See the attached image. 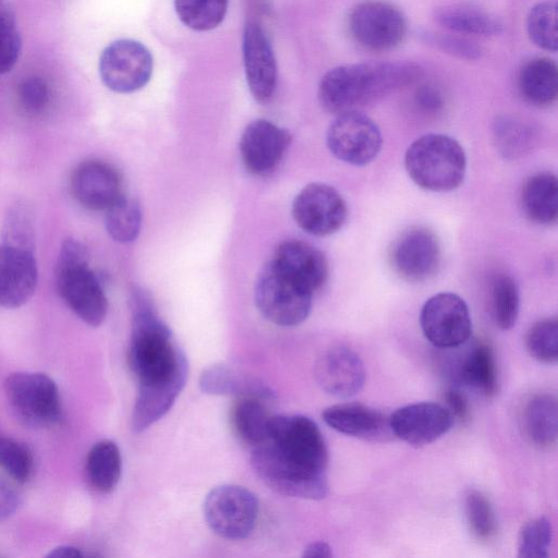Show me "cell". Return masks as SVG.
Listing matches in <instances>:
<instances>
[{
  "instance_id": "38",
  "label": "cell",
  "mask_w": 558,
  "mask_h": 558,
  "mask_svg": "<svg viewBox=\"0 0 558 558\" xmlns=\"http://www.w3.org/2000/svg\"><path fill=\"white\" fill-rule=\"evenodd\" d=\"M553 541V527L545 517L525 522L518 537V557L547 558Z\"/></svg>"
},
{
  "instance_id": "20",
  "label": "cell",
  "mask_w": 558,
  "mask_h": 558,
  "mask_svg": "<svg viewBox=\"0 0 558 558\" xmlns=\"http://www.w3.org/2000/svg\"><path fill=\"white\" fill-rule=\"evenodd\" d=\"M271 262L313 294L328 279L329 268L325 255L314 245L303 241L282 242Z\"/></svg>"
},
{
  "instance_id": "13",
  "label": "cell",
  "mask_w": 558,
  "mask_h": 558,
  "mask_svg": "<svg viewBox=\"0 0 558 558\" xmlns=\"http://www.w3.org/2000/svg\"><path fill=\"white\" fill-rule=\"evenodd\" d=\"M292 216L306 233L327 236L343 227L348 218V206L335 187L325 183H311L295 196Z\"/></svg>"
},
{
  "instance_id": "26",
  "label": "cell",
  "mask_w": 558,
  "mask_h": 558,
  "mask_svg": "<svg viewBox=\"0 0 558 558\" xmlns=\"http://www.w3.org/2000/svg\"><path fill=\"white\" fill-rule=\"evenodd\" d=\"M518 86L523 99L535 107L550 106L558 94V69L548 58H534L521 68Z\"/></svg>"
},
{
  "instance_id": "36",
  "label": "cell",
  "mask_w": 558,
  "mask_h": 558,
  "mask_svg": "<svg viewBox=\"0 0 558 558\" xmlns=\"http://www.w3.org/2000/svg\"><path fill=\"white\" fill-rule=\"evenodd\" d=\"M558 10L554 2H539L529 12L526 29L530 39L539 48L556 51L558 47L557 31Z\"/></svg>"
},
{
  "instance_id": "40",
  "label": "cell",
  "mask_w": 558,
  "mask_h": 558,
  "mask_svg": "<svg viewBox=\"0 0 558 558\" xmlns=\"http://www.w3.org/2000/svg\"><path fill=\"white\" fill-rule=\"evenodd\" d=\"M21 37L10 0H0V74L10 72L19 60Z\"/></svg>"
},
{
  "instance_id": "23",
  "label": "cell",
  "mask_w": 558,
  "mask_h": 558,
  "mask_svg": "<svg viewBox=\"0 0 558 558\" xmlns=\"http://www.w3.org/2000/svg\"><path fill=\"white\" fill-rule=\"evenodd\" d=\"M186 377L187 371L166 380L138 385L131 418L134 432L147 429L171 409L185 385Z\"/></svg>"
},
{
  "instance_id": "46",
  "label": "cell",
  "mask_w": 558,
  "mask_h": 558,
  "mask_svg": "<svg viewBox=\"0 0 558 558\" xmlns=\"http://www.w3.org/2000/svg\"><path fill=\"white\" fill-rule=\"evenodd\" d=\"M20 506V496L15 488L0 477V522L13 515Z\"/></svg>"
},
{
  "instance_id": "3",
  "label": "cell",
  "mask_w": 558,
  "mask_h": 558,
  "mask_svg": "<svg viewBox=\"0 0 558 558\" xmlns=\"http://www.w3.org/2000/svg\"><path fill=\"white\" fill-rule=\"evenodd\" d=\"M56 281L61 298L77 317L92 327L102 324L107 299L99 279L88 267L86 247L75 239H66L61 245Z\"/></svg>"
},
{
  "instance_id": "9",
  "label": "cell",
  "mask_w": 558,
  "mask_h": 558,
  "mask_svg": "<svg viewBox=\"0 0 558 558\" xmlns=\"http://www.w3.org/2000/svg\"><path fill=\"white\" fill-rule=\"evenodd\" d=\"M349 29L362 47L373 51H387L403 41L407 22L402 12L392 3L365 0L350 12Z\"/></svg>"
},
{
  "instance_id": "21",
  "label": "cell",
  "mask_w": 558,
  "mask_h": 558,
  "mask_svg": "<svg viewBox=\"0 0 558 558\" xmlns=\"http://www.w3.org/2000/svg\"><path fill=\"white\" fill-rule=\"evenodd\" d=\"M324 422L338 433L369 441H383L392 436L389 416L359 402L337 403L322 413Z\"/></svg>"
},
{
  "instance_id": "14",
  "label": "cell",
  "mask_w": 558,
  "mask_h": 558,
  "mask_svg": "<svg viewBox=\"0 0 558 558\" xmlns=\"http://www.w3.org/2000/svg\"><path fill=\"white\" fill-rule=\"evenodd\" d=\"M389 259L395 272L403 280L426 281L437 272L440 266L439 240L428 228L411 227L393 241Z\"/></svg>"
},
{
  "instance_id": "2",
  "label": "cell",
  "mask_w": 558,
  "mask_h": 558,
  "mask_svg": "<svg viewBox=\"0 0 558 558\" xmlns=\"http://www.w3.org/2000/svg\"><path fill=\"white\" fill-rule=\"evenodd\" d=\"M404 167L410 179L430 192H449L463 182L466 157L454 138L438 133L416 138L404 154Z\"/></svg>"
},
{
  "instance_id": "34",
  "label": "cell",
  "mask_w": 558,
  "mask_h": 558,
  "mask_svg": "<svg viewBox=\"0 0 558 558\" xmlns=\"http://www.w3.org/2000/svg\"><path fill=\"white\" fill-rule=\"evenodd\" d=\"M105 225L109 235L117 242L134 241L141 230L142 210L140 204L123 195L106 209Z\"/></svg>"
},
{
  "instance_id": "31",
  "label": "cell",
  "mask_w": 558,
  "mask_h": 558,
  "mask_svg": "<svg viewBox=\"0 0 558 558\" xmlns=\"http://www.w3.org/2000/svg\"><path fill=\"white\" fill-rule=\"evenodd\" d=\"M493 136L499 154L509 159L524 156L535 143V133L531 125L510 116L496 119Z\"/></svg>"
},
{
  "instance_id": "6",
  "label": "cell",
  "mask_w": 558,
  "mask_h": 558,
  "mask_svg": "<svg viewBox=\"0 0 558 558\" xmlns=\"http://www.w3.org/2000/svg\"><path fill=\"white\" fill-rule=\"evenodd\" d=\"M4 391L15 415L33 427L59 423L62 405L59 389L51 377L38 372H15L4 381Z\"/></svg>"
},
{
  "instance_id": "22",
  "label": "cell",
  "mask_w": 558,
  "mask_h": 558,
  "mask_svg": "<svg viewBox=\"0 0 558 558\" xmlns=\"http://www.w3.org/2000/svg\"><path fill=\"white\" fill-rule=\"evenodd\" d=\"M71 185L75 198L93 210H106L122 196L119 174L101 161L81 163L73 172Z\"/></svg>"
},
{
  "instance_id": "7",
  "label": "cell",
  "mask_w": 558,
  "mask_h": 558,
  "mask_svg": "<svg viewBox=\"0 0 558 558\" xmlns=\"http://www.w3.org/2000/svg\"><path fill=\"white\" fill-rule=\"evenodd\" d=\"M203 512L207 525L214 533L227 539H242L255 527L258 500L245 487L220 485L207 494Z\"/></svg>"
},
{
  "instance_id": "45",
  "label": "cell",
  "mask_w": 558,
  "mask_h": 558,
  "mask_svg": "<svg viewBox=\"0 0 558 558\" xmlns=\"http://www.w3.org/2000/svg\"><path fill=\"white\" fill-rule=\"evenodd\" d=\"M447 409L451 413L453 420L464 423L469 420L470 405L465 393L459 386L452 385L446 391Z\"/></svg>"
},
{
  "instance_id": "5",
  "label": "cell",
  "mask_w": 558,
  "mask_h": 558,
  "mask_svg": "<svg viewBox=\"0 0 558 558\" xmlns=\"http://www.w3.org/2000/svg\"><path fill=\"white\" fill-rule=\"evenodd\" d=\"M254 295L263 316L278 326L300 325L311 313L313 293L288 277L271 260L259 272Z\"/></svg>"
},
{
  "instance_id": "27",
  "label": "cell",
  "mask_w": 558,
  "mask_h": 558,
  "mask_svg": "<svg viewBox=\"0 0 558 558\" xmlns=\"http://www.w3.org/2000/svg\"><path fill=\"white\" fill-rule=\"evenodd\" d=\"M435 20L445 28L465 35L494 36L502 32L497 17L477 5L450 3L435 11Z\"/></svg>"
},
{
  "instance_id": "28",
  "label": "cell",
  "mask_w": 558,
  "mask_h": 558,
  "mask_svg": "<svg viewBox=\"0 0 558 558\" xmlns=\"http://www.w3.org/2000/svg\"><path fill=\"white\" fill-rule=\"evenodd\" d=\"M458 379L485 397H493L497 392V366L489 344L476 343L466 353L459 366Z\"/></svg>"
},
{
  "instance_id": "4",
  "label": "cell",
  "mask_w": 558,
  "mask_h": 558,
  "mask_svg": "<svg viewBox=\"0 0 558 558\" xmlns=\"http://www.w3.org/2000/svg\"><path fill=\"white\" fill-rule=\"evenodd\" d=\"M251 464L262 481L281 495L319 500L328 494L326 472L293 462L268 441L254 447Z\"/></svg>"
},
{
  "instance_id": "25",
  "label": "cell",
  "mask_w": 558,
  "mask_h": 558,
  "mask_svg": "<svg viewBox=\"0 0 558 558\" xmlns=\"http://www.w3.org/2000/svg\"><path fill=\"white\" fill-rule=\"evenodd\" d=\"M521 205L524 215L539 226L555 225L558 218V180L549 171L531 175L523 184Z\"/></svg>"
},
{
  "instance_id": "35",
  "label": "cell",
  "mask_w": 558,
  "mask_h": 558,
  "mask_svg": "<svg viewBox=\"0 0 558 558\" xmlns=\"http://www.w3.org/2000/svg\"><path fill=\"white\" fill-rule=\"evenodd\" d=\"M464 511L469 529L477 541L489 542L496 536L497 518L486 495L477 489H470L465 495Z\"/></svg>"
},
{
  "instance_id": "1",
  "label": "cell",
  "mask_w": 558,
  "mask_h": 558,
  "mask_svg": "<svg viewBox=\"0 0 558 558\" xmlns=\"http://www.w3.org/2000/svg\"><path fill=\"white\" fill-rule=\"evenodd\" d=\"M421 74L416 64L405 62L343 64L325 73L317 96L327 112L338 116L408 86Z\"/></svg>"
},
{
  "instance_id": "29",
  "label": "cell",
  "mask_w": 558,
  "mask_h": 558,
  "mask_svg": "<svg viewBox=\"0 0 558 558\" xmlns=\"http://www.w3.org/2000/svg\"><path fill=\"white\" fill-rule=\"evenodd\" d=\"M558 407L555 396H534L524 410V427L531 441L539 448L548 449L556 445L558 436Z\"/></svg>"
},
{
  "instance_id": "43",
  "label": "cell",
  "mask_w": 558,
  "mask_h": 558,
  "mask_svg": "<svg viewBox=\"0 0 558 558\" xmlns=\"http://www.w3.org/2000/svg\"><path fill=\"white\" fill-rule=\"evenodd\" d=\"M19 100L29 113L40 112L49 100V88L40 77H27L19 86Z\"/></svg>"
},
{
  "instance_id": "41",
  "label": "cell",
  "mask_w": 558,
  "mask_h": 558,
  "mask_svg": "<svg viewBox=\"0 0 558 558\" xmlns=\"http://www.w3.org/2000/svg\"><path fill=\"white\" fill-rule=\"evenodd\" d=\"M0 468L16 482H27L34 470L29 448L16 439L0 437Z\"/></svg>"
},
{
  "instance_id": "17",
  "label": "cell",
  "mask_w": 558,
  "mask_h": 558,
  "mask_svg": "<svg viewBox=\"0 0 558 558\" xmlns=\"http://www.w3.org/2000/svg\"><path fill=\"white\" fill-rule=\"evenodd\" d=\"M290 143V133L277 124L264 119L251 122L240 140V154L245 169L256 175L272 171Z\"/></svg>"
},
{
  "instance_id": "48",
  "label": "cell",
  "mask_w": 558,
  "mask_h": 558,
  "mask_svg": "<svg viewBox=\"0 0 558 558\" xmlns=\"http://www.w3.org/2000/svg\"><path fill=\"white\" fill-rule=\"evenodd\" d=\"M86 554L82 551V549L71 546V545H62L56 547L50 550L47 557H56V558H77L85 557Z\"/></svg>"
},
{
  "instance_id": "42",
  "label": "cell",
  "mask_w": 558,
  "mask_h": 558,
  "mask_svg": "<svg viewBox=\"0 0 558 558\" xmlns=\"http://www.w3.org/2000/svg\"><path fill=\"white\" fill-rule=\"evenodd\" d=\"M423 37L427 44L460 59L475 60L482 54L481 47L464 37L432 32L423 34Z\"/></svg>"
},
{
  "instance_id": "24",
  "label": "cell",
  "mask_w": 558,
  "mask_h": 558,
  "mask_svg": "<svg viewBox=\"0 0 558 558\" xmlns=\"http://www.w3.org/2000/svg\"><path fill=\"white\" fill-rule=\"evenodd\" d=\"M270 392L257 385L246 393L240 395L231 412V421L238 436L253 447L267 440L274 415L265 400Z\"/></svg>"
},
{
  "instance_id": "39",
  "label": "cell",
  "mask_w": 558,
  "mask_h": 558,
  "mask_svg": "<svg viewBox=\"0 0 558 558\" xmlns=\"http://www.w3.org/2000/svg\"><path fill=\"white\" fill-rule=\"evenodd\" d=\"M198 385L204 393L211 396H240L254 387L243 381L233 368L221 363L205 368L199 376Z\"/></svg>"
},
{
  "instance_id": "18",
  "label": "cell",
  "mask_w": 558,
  "mask_h": 558,
  "mask_svg": "<svg viewBox=\"0 0 558 558\" xmlns=\"http://www.w3.org/2000/svg\"><path fill=\"white\" fill-rule=\"evenodd\" d=\"M365 367L356 352L336 345L317 359L315 378L320 388L337 398H350L360 392L365 383Z\"/></svg>"
},
{
  "instance_id": "32",
  "label": "cell",
  "mask_w": 558,
  "mask_h": 558,
  "mask_svg": "<svg viewBox=\"0 0 558 558\" xmlns=\"http://www.w3.org/2000/svg\"><path fill=\"white\" fill-rule=\"evenodd\" d=\"M227 9L228 0H174L180 21L197 32L216 28L223 21Z\"/></svg>"
},
{
  "instance_id": "16",
  "label": "cell",
  "mask_w": 558,
  "mask_h": 558,
  "mask_svg": "<svg viewBox=\"0 0 558 558\" xmlns=\"http://www.w3.org/2000/svg\"><path fill=\"white\" fill-rule=\"evenodd\" d=\"M242 49L248 89L257 102L266 104L276 90L278 70L268 37L257 23L246 24Z\"/></svg>"
},
{
  "instance_id": "15",
  "label": "cell",
  "mask_w": 558,
  "mask_h": 558,
  "mask_svg": "<svg viewBox=\"0 0 558 558\" xmlns=\"http://www.w3.org/2000/svg\"><path fill=\"white\" fill-rule=\"evenodd\" d=\"M453 423L449 410L436 402L407 404L389 416L392 435L415 447L439 439L452 428Z\"/></svg>"
},
{
  "instance_id": "11",
  "label": "cell",
  "mask_w": 558,
  "mask_h": 558,
  "mask_svg": "<svg viewBox=\"0 0 558 558\" xmlns=\"http://www.w3.org/2000/svg\"><path fill=\"white\" fill-rule=\"evenodd\" d=\"M326 143L337 159L352 166H365L379 154L383 138L369 117L352 110L336 116L327 130Z\"/></svg>"
},
{
  "instance_id": "30",
  "label": "cell",
  "mask_w": 558,
  "mask_h": 558,
  "mask_svg": "<svg viewBox=\"0 0 558 558\" xmlns=\"http://www.w3.org/2000/svg\"><path fill=\"white\" fill-rule=\"evenodd\" d=\"M86 474L90 485L100 493L112 492L119 483L122 459L112 440L96 442L86 457Z\"/></svg>"
},
{
  "instance_id": "8",
  "label": "cell",
  "mask_w": 558,
  "mask_h": 558,
  "mask_svg": "<svg viewBox=\"0 0 558 558\" xmlns=\"http://www.w3.org/2000/svg\"><path fill=\"white\" fill-rule=\"evenodd\" d=\"M293 462L313 470L326 472L328 450L316 423L307 416L274 415L267 440Z\"/></svg>"
},
{
  "instance_id": "44",
  "label": "cell",
  "mask_w": 558,
  "mask_h": 558,
  "mask_svg": "<svg viewBox=\"0 0 558 558\" xmlns=\"http://www.w3.org/2000/svg\"><path fill=\"white\" fill-rule=\"evenodd\" d=\"M415 104L425 113H437L444 107V96L436 86L424 84L415 92Z\"/></svg>"
},
{
  "instance_id": "37",
  "label": "cell",
  "mask_w": 558,
  "mask_h": 558,
  "mask_svg": "<svg viewBox=\"0 0 558 558\" xmlns=\"http://www.w3.org/2000/svg\"><path fill=\"white\" fill-rule=\"evenodd\" d=\"M525 347L536 361L555 364L558 359L557 318H543L531 326L525 337Z\"/></svg>"
},
{
  "instance_id": "12",
  "label": "cell",
  "mask_w": 558,
  "mask_h": 558,
  "mask_svg": "<svg viewBox=\"0 0 558 558\" xmlns=\"http://www.w3.org/2000/svg\"><path fill=\"white\" fill-rule=\"evenodd\" d=\"M420 325L425 338L440 349L464 344L472 333V319L465 301L452 292L430 296L423 305Z\"/></svg>"
},
{
  "instance_id": "19",
  "label": "cell",
  "mask_w": 558,
  "mask_h": 558,
  "mask_svg": "<svg viewBox=\"0 0 558 558\" xmlns=\"http://www.w3.org/2000/svg\"><path fill=\"white\" fill-rule=\"evenodd\" d=\"M37 264L32 248L0 245V304L17 308L35 293Z\"/></svg>"
},
{
  "instance_id": "47",
  "label": "cell",
  "mask_w": 558,
  "mask_h": 558,
  "mask_svg": "<svg viewBox=\"0 0 558 558\" xmlns=\"http://www.w3.org/2000/svg\"><path fill=\"white\" fill-rule=\"evenodd\" d=\"M302 556L307 558H329L332 557V550L326 542H314L304 548Z\"/></svg>"
},
{
  "instance_id": "10",
  "label": "cell",
  "mask_w": 558,
  "mask_h": 558,
  "mask_svg": "<svg viewBox=\"0 0 558 558\" xmlns=\"http://www.w3.org/2000/svg\"><path fill=\"white\" fill-rule=\"evenodd\" d=\"M149 50L134 39H118L108 45L99 58V75L104 85L119 94L143 88L153 73Z\"/></svg>"
},
{
  "instance_id": "33",
  "label": "cell",
  "mask_w": 558,
  "mask_h": 558,
  "mask_svg": "<svg viewBox=\"0 0 558 558\" xmlns=\"http://www.w3.org/2000/svg\"><path fill=\"white\" fill-rule=\"evenodd\" d=\"M492 314L496 325L508 330L518 319L520 293L514 279L506 274L497 275L490 287Z\"/></svg>"
}]
</instances>
